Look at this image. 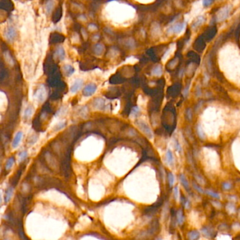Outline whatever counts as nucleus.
Listing matches in <instances>:
<instances>
[{
  "instance_id": "obj_5",
  "label": "nucleus",
  "mask_w": 240,
  "mask_h": 240,
  "mask_svg": "<svg viewBox=\"0 0 240 240\" xmlns=\"http://www.w3.org/2000/svg\"><path fill=\"white\" fill-rule=\"evenodd\" d=\"M104 49H105V48H104V44H95V46H94V52L98 56L101 55L104 53Z\"/></svg>"
},
{
  "instance_id": "obj_2",
  "label": "nucleus",
  "mask_w": 240,
  "mask_h": 240,
  "mask_svg": "<svg viewBox=\"0 0 240 240\" xmlns=\"http://www.w3.org/2000/svg\"><path fill=\"white\" fill-rule=\"evenodd\" d=\"M16 31L15 28L13 27H9L5 31V38L8 41H14L15 40L16 37Z\"/></svg>"
},
{
  "instance_id": "obj_3",
  "label": "nucleus",
  "mask_w": 240,
  "mask_h": 240,
  "mask_svg": "<svg viewBox=\"0 0 240 240\" xmlns=\"http://www.w3.org/2000/svg\"><path fill=\"white\" fill-rule=\"evenodd\" d=\"M83 85V81L80 79H77L74 81V83L72 85V86L70 87V92L72 93H76L79 90L81 89V88Z\"/></svg>"
},
{
  "instance_id": "obj_11",
  "label": "nucleus",
  "mask_w": 240,
  "mask_h": 240,
  "mask_svg": "<svg viewBox=\"0 0 240 240\" xmlns=\"http://www.w3.org/2000/svg\"><path fill=\"white\" fill-rule=\"evenodd\" d=\"M177 221H178L179 225H183V221H184V216H183L182 210H179L177 213Z\"/></svg>"
},
{
  "instance_id": "obj_28",
  "label": "nucleus",
  "mask_w": 240,
  "mask_h": 240,
  "mask_svg": "<svg viewBox=\"0 0 240 240\" xmlns=\"http://www.w3.org/2000/svg\"><path fill=\"white\" fill-rule=\"evenodd\" d=\"M157 240H162V239H161V238H159V239H158Z\"/></svg>"
},
{
  "instance_id": "obj_4",
  "label": "nucleus",
  "mask_w": 240,
  "mask_h": 240,
  "mask_svg": "<svg viewBox=\"0 0 240 240\" xmlns=\"http://www.w3.org/2000/svg\"><path fill=\"white\" fill-rule=\"evenodd\" d=\"M23 137V133L22 132H18L16 133V135H15V137H14V139H13V142H12V146L13 148H16L19 145V144H20L21 142V140Z\"/></svg>"
},
{
  "instance_id": "obj_25",
  "label": "nucleus",
  "mask_w": 240,
  "mask_h": 240,
  "mask_svg": "<svg viewBox=\"0 0 240 240\" xmlns=\"http://www.w3.org/2000/svg\"><path fill=\"white\" fill-rule=\"evenodd\" d=\"M228 210L230 212L234 213L235 212V206L232 205V204H230L228 205Z\"/></svg>"
},
{
  "instance_id": "obj_9",
  "label": "nucleus",
  "mask_w": 240,
  "mask_h": 240,
  "mask_svg": "<svg viewBox=\"0 0 240 240\" xmlns=\"http://www.w3.org/2000/svg\"><path fill=\"white\" fill-rule=\"evenodd\" d=\"M180 182H181L182 185L185 187V189H189V182L187 181V180L186 177H185V175H184V174H181V175H180Z\"/></svg>"
},
{
  "instance_id": "obj_26",
  "label": "nucleus",
  "mask_w": 240,
  "mask_h": 240,
  "mask_svg": "<svg viewBox=\"0 0 240 240\" xmlns=\"http://www.w3.org/2000/svg\"><path fill=\"white\" fill-rule=\"evenodd\" d=\"M176 149L178 151H181V146L178 142H176Z\"/></svg>"
},
{
  "instance_id": "obj_14",
  "label": "nucleus",
  "mask_w": 240,
  "mask_h": 240,
  "mask_svg": "<svg viewBox=\"0 0 240 240\" xmlns=\"http://www.w3.org/2000/svg\"><path fill=\"white\" fill-rule=\"evenodd\" d=\"M206 193L207 194H209V196H211L212 197H213V198H215V199H220V195H219V194H218V193H215V192H214V191H211V190H206V191H205Z\"/></svg>"
},
{
  "instance_id": "obj_13",
  "label": "nucleus",
  "mask_w": 240,
  "mask_h": 240,
  "mask_svg": "<svg viewBox=\"0 0 240 240\" xmlns=\"http://www.w3.org/2000/svg\"><path fill=\"white\" fill-rule=\"evenodd\" d=\"M56 55H57L58 57L60 58L61 60L64 59V55H65V53H64V49H63L62 47L58 48L57 50H56Z\"/></svg>"
},
{
  "instance_id": "obj_27",
  "label": "nucleus",
  "mask_w": 240,
  "mask_h": 240,
  "mask_svg": "<svg viewBox=\"0 0 240 240\" xmlns=\"http://www.w3.org/2000/svg\"><path fill=\"white\" fill-rule=\"evenodd\" d=\"M211 1H204V5H207V4H211Z\"/></svg>"
},
{
  "instance_id": "obj_21",
  "label": "nucleus",
  "mask_w": 240,
  "mask_h": 240,
  "mask_svg": "<svg viewBox=\"0 0 240 240\" xmlns=\"http://www.w3.org/2000/svg\"><path fill=\"white\" fill-rule=\"evenodd\" d=\"M202 232H203V234L204 235V236L208 237H211V232L209 231L208 228H204V229H203Z\"/></svg>"
},
{
  "instance_id": "obj_15",
  "label": "nucleus",
  "mask_w": 240,
  "mask_h": 240,
  "mask_svg": "<svg viewBox=\"0 0 240 240\" xmlns=\"http://www.w3.org/2000/svg\"><path fill=\"white\" fill-rule=\"evenodd\" d=\"M32 114H33V109H32V108L28 107V109H26V110L25 111L24 117H25V118H29L31 116Z\"/></svg>"
},
{
  "instance_id": "obj_17",
  "label": "nucleus",
  "mask_w": 240,
  "mask_h": 240,
  "mask_svg": "<svg viewBox=\"0 0 240 240\" xmlns=\"http://www.w3.org/2000/svg\"><path fill=\"white\" fill-rule=\"evenodd\" d=\"M168 181H169V185H170V187H172L174 184V181H175V178H174V175L173 173H169L168 175Z\"/></svg>"
},
{
  "instance_id": "obj_12",
  "label": "nucleus",
  "mask_w": 240,
  "mask_h": 240,
  "mask_svg": "<svg viewBox=\"0 0 240 240\" xmlns=\"http://www.w3.org/2000/svg\"><path fill=\"white\" fill-rule=\"evenodd\" d=\"M166 161L168 163L172 165L173 163V156L172 152L170 150H168L166 153Z\"/></svg>"
},
{
  "instance_id": "obj_22",
  "label": "nucleus",
  "mask_w": 240,
  "mask_h": 240,
  "mask_svg": "<svg viewBox=\"0 0 240 240\" xmlns=\"http://www.w3.org/2000/svg\"><path fill=\"white\" fill-rule=\"evenodd\" d=\"M173 193H174V196H175V199H178V194H179V189H178V186L175 187V188L173 189Z\"/></svg>"
},
{
  "instance_id": "obj_1",
  "label": "nucleus",
  "mask_w": 240,
  "mask_h": 240,
  "mask_svg": "<svg viewBox=\"0 0 240 240\" xmlns=\"http://www.w3.org/2000/svg\"><path fill=\"white\" fill-rule=\"evenodd\" d=\"M96 90V85L95 84H89V85H86L83 90V93L84 96H92Z\"/></svg>"
},
{
  "instance_id": "obj_24",
  "label": "nucleus",
  "mask_w": 240,
  "mask_h": 240,
  "mask_svg": "<svg viewBox=\"0 0 240 240\" xmlns=\"http://www.w3.org/2000/svg\"><path fill=\"white\" fill-rule=\"evenodd\" d=\"M223 188H224V189H225V190H228V189H230V188H231V187H232V185L230 184V183H223Z\"/></svg>"
},
{
  "instance_id": "obj_16",
  "label": "nucleus",
  "mask_w": 240,
  "mask_h": 240,
  "mask_svg": "<svg viewBox=\"0 0 240 240\" xmlns=\"http://www.w3.org/2000/svg\"><path fill=\"white\" fill-rule=\"evenodd\" d=\"M27 157H28V153H27L26 151H21V152L19 154V161H24L26 159Z\"/></svg>"
},
{
  "instance_id": "obj_10",
  "label": "nucleus",
  "mask_w": 240,
  "mask_h": 240,
  "mask_svg": "<svg viewBox=\"0 0 240 240\" xmlns=\"http://www.w3.org/2000/svg\"><path fill=\"white\" fill-rule=\"evenodd\" d=\"M14 162H15V160H14V157L9 158V159L7 160V161H6V164H5V169H6V170H11V168H12L13 165H14Z\"/></svg>"
},
{
  "instance_id": "obj_23",
  "label": "nucleus",
  "mask_w": 240,
  "mask_h": 240,
  "mask_svg": "<svg viewBox=\"0 0 240 240\" xmlns=\"http://www.w3.org/2000/svg\"><path fill=\"white\" fill-rule=\"evenodd\" d=\"M193 187H194V189H195L196 190H197L198 192L201 193V194H203V193H204V191H203V189H201L200 187L198 186V185L196 184H194H194H193Z\"/></svg>"
},
{
  "instance_id": "obj_18",
  "label": "nucleus",
  "mask_w": 240,
  "mask_h": 240,
  "mask_svg": "<svg viewBox=\"0 0 240 240\" xmlns=\"http://www.w3.org/2000/svg\"><path fill=\"white\" fill-rule=\"evenodd\" d=\"M54 2L53 1H48L47 4L46 5V10L48 13L50 12V11H52L53 7H54Z\"/></svg>"
},
{
  "instance_id": "obj_19",
  "label": "nucleus",
  "mask_w": 240,
  "mask_h": 240,
  "mask_svg": "<svg viewBox=\"0 0 240 240\" xmlns=\"http://www.w3.org/2000/svg\"><path fill=\"white\" fill-rule=\"evenodd\" d=\"M153 75H160L161 74V69L160 67H156L153 69L152 70Z\"/></svg>"
},
{
  "instance_id": "obj_20",
  "label": "nucleus",
  "mask_w": 240,
  "mask_h": 240,
  "mask_svg": "<svg viewBox=\"0 0 240 240\" xmlns=\"http://www.w3.org/2000/svg\"><path fill=\"white\" fill-rule=\"evenodd\" d=\"M65 125H66L65 123H61L57 124V125H56V127H55V128H54V130H55L56 131H58V130H62V128H64V127H65Z\"/></svg>"
},
{
  "instance_id": "obj_7",
  "label": "nucleus",
  "mask_w": 240,
  "mask_h": 240,
  "mask_svg": "<svg viewBox=\"0 0 240 240\" xmlns=\"http://www.w3.org/2000/svg\"><path fill=\"white\" fill-rule=\"evenodd\" d=\"M13 193H14V189H13V188L9 187L6 190L5 197H4V201H5V203H8L10 201V199L13 196Z\"/></svg>"
},
{
  "instance_id": "obj_8",
  "label": "nucleus",
  "mask_w": 240,
  "mask_h": 240,
  "mask_svg": "<svg viewBox=\"0 0 240 240\" xmlns=\"http://www.w3.org/2000/svg\"><path fill=\"white\" fill-rule=\"evenodd\" d=\"M104 106V101L101 99H96L94 102V106L96 109H101Z\"/></svg>"
},
{
  "instance_id": "obj_6",
  "label": "nucleus",
  "mask_w": 240,
  "mask_h": 240,
  "mask_svg": "<svg viewBox=\"0 0 240 240\" xmlns=\"http://www.w3.org/2000/svg\"><path fill=\"white\" fill-rule=\"evenodd\" d=\"M200 237V234L196 230H193V231L189 232L187 235V237L189 240H197Z\"/></svg>"
}]
</instances>
